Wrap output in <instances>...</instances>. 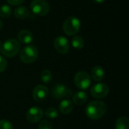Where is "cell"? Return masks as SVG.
<instances>
[{"mask_svg": "<svg viewBox=\"0 0 129 129\" xmlns=\"http://www.w3.org/2000/svg\"><path fill=\"white\" fill-rule=\"evenodd\" d=\"M107 111V105L101 101H94L90 102L85 107L86 116L92 120L101 119Z\"/></svg>", "mask_w": 129, "mask_h": 129, "instance_id": "cell-1", "label": "cell"}, {"mask_svg": "<svg viewBox=\"0 0 129 129\" xmlns=\"http://www.w3.org/2000/svg\"><path fill=\"white\" fill-rule=\"evenodd\" d=\"M20 48V42L17 39H9L2 45L0 51L4 56L8 57H13L18 54Z\"/></svg>", "mask_w": 129, "mask_h": 129, "instance_id": "cell-2", "label": "cell"}, {"mask_svg": "<svg viewBox=\"0 0 129 129\" xmlns=\"http://www.w3.org/2000/svg\"><path fill=\"white\" fill-rule=\"evenodd\" d=\"M38 57L39 51L34 45H27L20 51V59L24 63H32L37 60Z\"/></svg>", "mask_w": 129, "mask_h": 129, "instance_id": "cell-3", "label": "cell"}, {"mask_svg": "<svg viewBox=\"0 0 129 129\" xmlns=\"http://www.w3.org/2000/svg\"><path fill=\"white\" fill-rule=\"evenodd\" d=\"M81 22L76 17H67L63 23V32L68 36L76 35L80 29Z\"/></svg>", "mask_w": 129, "mask_h": 129, "instance_id": "cell-4", "label": "cell"}, {"mask_svg": "<svg viewBox=\"0 0 129 129\" xmlns=\"http://www.w3.org/2000/svg\"><path fill=\"white\" fill-rule=\"evenodd\" d=\"M32 11L39 16H44L48 14L50 11L49 4L45 0H33L30 3Z\"/></svg>", "mask_w": 129, "mask_h": 129, "instance_id": "cell-5", "label": "cell"}, {"mask_svg": "<svg viewBox=\"0 0 129 129\" xmlns=\"http://www.w3.org/2000/svg\"><path fill=\"white\" fill-rule=\"evenodd\" d=\"M91 76L85 71L78 72L74 77V83L81 90H85L91 85Z\"/></svg>", "mask_w": 129, "mask_h": 129, "instance_id": "cell-6", "label": "cell"}, {"mask_svg": "<svg viewBox=\"0 0 129 129\" xmlns=\"http://www.w3.org/2000/svg\"><path fill=\"white\" fill-rule=\"evenodd\" d=\"M51 94L54 98L60 100L63 98H70L73 96V91L63 84H57L52 88Z\"/></svg>", "mask_w": 129, "mask_h": 129, "instance_id": "cell-7", "label": "cell"}, {"mask_svg": "<svg viewBox=\"0 0 129 129\" xmlns=\"http://www.w3.org/2000/svg\"><path fill=\"white\" fill-rule=\"evenodd\" d=\"M92 97L97 99H102L106 98L110 91V88L107 85L104 83H98L93 85L90 90Z\"/></svg>", "mask_w": 129, "mask_h": 129, "instance_id": "cell-8", "label": "cell"}, {"mask_svg": "<svg viewBox=\"0 0 129 129\" xmlns=\"http://www.w3.org/2000/svg\"><path fill=\"white\" fill-rule=\"evenodd\" d=\"M49 94L48 88L43 85H36L33 91V98L36 102H43L46 100Z\"/></svg>", "mask_w": 129, "mask_h": 129, "instance_id": "cell-9", "label": "cell"}, {"mask_svg": "<svg viewBox=\"0 0 129 129\" xmlns=\"http://www.w3.org/2000/svg\"><path fill=\"white\" fill-rule=\"evenodd\" d=\"M44 113L42 108L39 107H33L29 109L26 113V119L30 123H36L40 121L43 117Z\"/></svg>", "mask_w": 129, "mask_h": 129, "instance_id": "cell-10", "label": "cell"}, {"mask_svg": "<svg viewBox=\"0 0 129 129\" xmlns=\"http://www.w3.org/2000/svg\"><path fill=\"white\" fill-rule=\"evenodd\" d=\"M54 46L56 51L60 54H67L70 50V43L67 38L57 36L54 41Z\"/></svg>", "mask_w": 129, "mask_h": 129, "instance_id": "cell-11", "label": "cell"}, {"mask_svg": "<svg viewBox=\"0 0 129 129\" xmlns=\"http://www.w3.org/2000/svg\"><path fill=\"white\" fill-rule=\"evenodd\" d=\"M73 107H74L73 103L71 101L66 99V100H63L60 102L59 105V110L62 114L67 115L73 111Z\"/></svg>", "mask_w": 129, "mask_h": 129, "instance_id": "cell-12", "label": "cell"}, {"mask_svg": "<svg viewBox=\"0 0 129 129\" xmlns=\"http://www.w3.org/2000/svg\"><path fill=\"white\" fill-rule=\"evenodd\" d=\"M91 76L96 82L102 81L104 79V76H105V71H104V68L102 67L96 66L91 70Z\"/></svg>", "mask_w": 129, "mask_h": 129, "instance_id": "cell-13", "label": "cell"}, {"mask_svg": "<svg viewBox=\"0 0 129 129\" xmlns=\"http://www.w3.org/2000/svg\"><path fill=\"white\" fill-rule=\"evenodd\" d=\"M17 36H18L19 42H22L23 44H29L33 40V34L29 31H28L26 29L20 30L18 33Z\"/></svg>", "mask_w": 129, "mask_h": 129, "instance_id": "cell-14", "label": "cell"}, {"mask_svg": "<svg viewBox=\"0 0 129 129\" xmlns=\"http://www.w3.org/2000/svg\"><path fill=\"white\" fill-rule=\"evenodd\" d=\"M88 100V94L85 91H77L73 95V101L78 106L83 105Z\"/></svg>", "mask_w": 129, "mask_h": 129, "instance_id": "cell-15", "label": "cell"}, {"mask_svg": "<svg viewBox=\"0 0 129 129\" xmlns=\"http://www.w3.org/2000/svg\"><path fill=\"white\" fill-rule=\"evenodd\" d=\"M14 16L17 19H26L29 15V9L25 6H19L14 10Z\"/></svg>", "mask_w": 129, "mask_h": 129, "instance_id": "cell-16", "label": "cell"}, {"mask_svg": "<svg viewBox=\"0 0 129 129\" xmlns=\"http://www.w3.org/2000/svg\"><path fill=\"white\" fill-rule=\"evenodd\" d=\"M116 129H129V120L127 117L119 118L115 124Z\"/></svg>", "mask_w": 129, "mask_h": 129, "instance_id": "cell-17", "label": "cell"}, {"mask_svg": "<svg viewBox=\"0 0 129 129\" xmlns=\"http://www.w3.org/2000/svg\"><path fill=\"white\" fill-rule=\"evenodd\" d=\"M72 45L76 49H82L85 45L83 38L80 36H75L72 39Z\"/></svg>", "mask_w": 129, "mask_h": 129, "instance_id": "cell-18", "label": "cell"}, {"mask_svg": "<svg viewBox=\"0 0 129 129\" xmlns=\"http://www.w3.org/2000/svg\"><path fill=\"white\" fill-rule=\"evenodd\" d=\"M11 14V8L8 5H2L0 7V17L2 18H8Z\"/></svg>", "mask_w": 129, "mask_h": 129, "instance_id": "cell-19", "label": "cell"}, {"mask_svg": "<svg viewBox=\"0 0 129 129\" xmlns=\"http://www.w3.org/2000/svg\"><path fill=\"white\" fill-rule=\"evenodd\" d=\"M45 115L48 119H54L58 117L59 115V112L58 110L54 108V107H49L48 108L45 112Z\"/></svg>", "mask_w": 129, "mask_h": 129, "instance_id": "cell-20", "label": "cell"}, {"mask_svg": "<svg viewBox=\"0 0 129 129\" xmlns=\"http://www.w3.org/2000/svg\"><path fill=\"white\" fill-rule=\"evenodd\" d=\"M52 79V73L48 70H44L41 73V79L44 83H49Z\"/></svg>", "mask_w": 129, "mask_h": 129, "instance_id": "cell-21", "label": "cell"}, {"mask_svg": "<svg viewBox=\"0 0 129 129\" xmlns=\"http://www.w3.org/2000/svg\"><path fill=\"white\" fill-rule=\"evenodd\" d=\"M0 129H14L12 124L5 119L0 120Z\"/></svg>", "mask_w": 129, "mask_h": 129, "instance_id": "cell-22", "label": "cell"}, {"mask_svg": "<svg viewBox=\"0 0 129 129\" xmlns=\"http://www.w3.org/2000/svg\"><path fill=\"white\" fill-rule=\"evenodd\" d=\"M39 129H52V125L51 123L48 120H42L39 124Z\"/></svg>", "mask_w": 129, "mask_h": 129, "instance_id": "cell-23", "label": "cell"}, {"mask_svg": "<svg viewBox=\"0 0 129 129\" xmlns=\"http://www.w3.org/2000/svg\"><path fill=\"white\" fill-rule=\"evenodd\" d=\"M7 66H8V63L6 59L0 55V73L4 72L6 70Z\"/></svg>", "mask_w": 129, "mask_h": 129, "instance_id": "cell-24", "label": "cell"}, {"mask_svg": "<svg viewBox=\"0 0 129 129\" xmlns=\"http://www.w3.org/2000/svg\"><path fill=\"white\" fill-rule=\"evenodd\" d=\"M8 3L11 5H18L24 2V0H7Z\"/></svg>", "mask_w": 129, "mask_h": 129, "instance_id": "cell-25", "label": "cell"}, {"mask_svg": "<svg viewBox=\"0 0 129 129\" xmlns=\"http://www.w3.org/2000/svg\"><path fill=\"white\" fill-rule=\"evenodd\" d=\"M94 2H95L96 3H102V2H104L105 0H93Z\"/></svg>", "mask_w": 129, "mask_h": 129, "instance_id": "cell-26", "label": "cell"}, {"mask_svg": "<svg viewBox=\"0 0 129 129\" xmlns=\"http://www.w3.org/2000/svg\"><path fill=\"white\" fill-rule=\"evenodd\" d=\"M2 26H3V23H2V20L0 19V29L2 28Z\"/></svg>", "mask_w": 129, "mask_h": 129, "instance_id": "cell-27", "label": "cell"}, {"mask_svg": "<svg viewBox=\"0 0 129 129\" xmlns=\"http://www.w3.org/2000/svg\"><path fill=\"white\" fill-rule=\"evenodd\" d=\"M1 47H2V43H1V42H0V48H1Z\"/></svg>", "mask_w": 129, "mask_h": 129, "instance_id": "cell-28", "label": "cell"}]
</instances>
